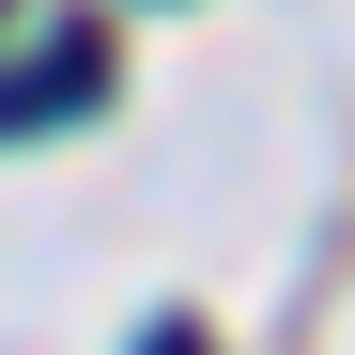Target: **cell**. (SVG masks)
Returning a JSON list of instances; mask_svg holds the SVG:
<instances>
[{
    "instance_id": "6da1fadb",
    "label": "cell",
    "mask_w": 355,
    "mask_h": 355,
    "mask_svg": "<svg viewBox=\"0 0 355 355\" xmlns=\"http://www.w3.org/2000/svg\"><path fill=\"white\" fill-rule=\"evenodd\" d=\"M93 93H108V46H93V31H62L31 78H0V139H31V124H78Z\"/></svg>"
}]
</instances>
